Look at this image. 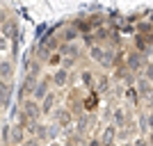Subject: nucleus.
<instances>
[{"mask_svg": "<svg viewBox=\"0 0 153 146\" xmlns=\"http://www.w3.org/2000/svg\"><path fill=\"white\" fill-rule=\"evenodd\" d=\"M146 62H149V57L146 55H142V53H137L133 48V50H126V59H123V64L128 66V71L130 73H140L142 76V71H144V66H146Z\"/></svg>", "mask_w": 153, "mask_h": 146, "instance_id": "1", "label": "nucleus"}, {"mask_svg": "<svg viewBox=\"0 0 153 146\" xmlns=\"http://www.w3.org/2000/svg\"><path fill=\"white\" fill-rule=\"evenodd\" d=\"M21 114L27 116V119H34V121H41V107L34 98H25L21 103Z\"/></svg>", "mask_w": 153, "mask_h": 146, "instance_id": "2", "label": "nucleus"}, {"mask_svg": "<svg viewBox=\"0 0 153 146\" xmlns=\"http://www.w3.org/2000/svg\"><path fill=\"white\" fill-rule=\"evenodd\" d=\"M135 89H137L142 101H149V103L153 101V82H149L146 78H142V76L135 78Z\"/></svg>", "mask_w": 153, "mask_h": 146, "instance_id": "3", "label": "nucleus"}, {"mask_svg": "<svg viewBox=\"0 0 153 146\" xmlns=\"http://www.w3.org/2000/svg\"><path fill=\"white\" fill-rule=\"evenodd\" d=\"M51 91V76H46V78H39L37 84H34V89H32V96L30 98H34L37 103H41L46 98V94Z\"/></svg>", "mask_w": 153, "mask_h": 146, "instance_id": "4", "label": "nucleus"}, {"mask_svg": "<svg viewBox=\"0 0 153 146\" xmlns=\"http://www.w3.org/2000/svg\"><path fill=\"white\" fill-rule=\"evenodd\" d=\"M69 80H71V71H66V69H62V66H57V69L51 73V84H55V87H66L69 84Z\"/></svg>", "mask_w": 153, "mask_h": 146, "instance_id": "5", "label": "nucleus"}, {"mask_svg": "<svg viewBox=\"0 0 153 146\" xmlns=\"http://www.w3.org/2000/svg\"><path fill=\"white\" fill-rule=\"evenodd\" d=\"M23 142H25V130H23V126H21V123H14V126H9V137H7V144L21 146Z\"/></svg>", "mask_w": 153, "mask_h": 146, "instance_id": "6", "label": "nucleus"}, {"mask_svg": "<svg viewBox=\"0 0 153 146\" xmlns=\"http://www.w3.org/2000/svg\"><path fill=\"white\" fill-rule=\"evenodd\" d=\"M57 53L62 57H76V59H80V55H82V50H80V46H78L76 41H71V44H62V41H59Z\"/></svg>", "mask_w": 153, "mask_h": 146, "instance_id": "7", "label": "nucleus"}, {"mask_svg": "<svg viewBox=\"0 0 153 146\" xmlns=\"http://www.w3.org/2000/svg\"><path fill=\"white\" fill-rule=\"evenodd\" d=\"M51 114H53V119H55V123H57L59 128H66V126H71V121H73V114H71V112H69L66 107L53 110Z\"/></svg>", "mask_w": 153, "mask_h": 146, "instance_id": "8", "label": "nucleus"}, {"mask_svg": "<svg viewBox=\"0 0 153 146\" xmlns=\"http://www.w3.org/2000/svg\"><path fill=\"white\" fill-rule=\"evenodd\" d=\"M98 142H101V146H112V144H114V142H117V126H114V123H108V126L103 128Z\"/></svg>", "mask_w": 153, "mask_h": 146, "instance_id": "9", "label": "nucleus"}, {"mask_svg": "<svg viewBox=\"0 0 153 146\" xmlns=\"http://www.w3.org/2000/svg\"><path fill=\"white\" fill-rule=\"evenodd\" d=\"M55 105H57V94H55V91H48V94H46V98L39 103V107H41V116L51 114L53 110H55Z\"/></svg>", "mask_w": 153, "mask_h": 146, "instance_id": "10", "label": "nucleus"}, {"mask_svg": "<svg viewBox=\"0 0 153 146\" xmlns=\"http://www.w3.org/2000/svg\"><path fill=\"white\" fill-rule=\"evenodd\" d=\"M12 94H14L12 82L0 80V107H7V105H9V101H12Z\"/></svg>", "mask_w": 153, "mask_h": 146, "instance_id": "11", "label": "nucleus"}, {"mask_svg": "<svg viewBox=\"0 0 153 146\" xmlns=\"http://www.w3.org/2000/svg\"><path fill=\"white\" fill-rule=\"evenodd\" d=\"M0 32H2V37L12 39V41H19V27H16V23H14L12 19H7L5 23H2V27H0Z\"/></svg>", "mask_w": 153, "mask_h": 146, "instance_id": "12", "label": "nucleus"}, {"mask_svg": "<svg viewBox=\"0 0 153 146\" xmlns=\"http://www.w3.org/2000/svg\"><path fill=\"white\" fill-rule=\"evenodd\" d=\"M133 48H135L137 53H142V55H146V57L153 53V48L146 44V39L142 37V34H133Z\"/></svg>", "mask_w": 153, "mask_h": 146, "instance_id": "13", "label": "nucleus"}, {"mask_svg": "<svg viewBox=\"0 0 153 146\" xmlns=\"http://www.w3.org/2000/svg\"><path fill=\"white\" fill-rule=\"evenodd\" d=\"M23 69H25L27 76L39 78V73H41V69H44V64L39 62V59H34V57H27L25 62H23Z\"/></svg>", "mask_w": 153, "mask_h": 146, "instance_id": "14", "label": "nucleus"}, {"mask_svg": "<svg viewBox=\"0 0 153 146\" xmlns=\"http://www.w3.org/2000/svg\"><path fill=\"white\" fill-rule=\"evenodd\" d=\"M80 37V34H78V30L73 25H64L62 30H59V41H62V44H71V41H76V39Z\"/></svg>", "mask_w": 153, "mask_h": 146, "instance_id": "15", "label": "nucleus"}, {"mask_svg": "<svg viewBox=\"0 0 153 146\" xmlns=\"http://www.w3.org/2000/svg\"><path fill=\"white\" fill-rule=\"evenodd\" d=\"M14 78V62L12 59H0V80L12 82Z\"/></svg>", "mask_w": 153, "mask_h": 146, "instance_id": "16", "label": "nucleus"}, {"mask_svg": "<svg viewBox=\"0 0 153 146\" xmlns=\"http://www.w3.org/2000/svg\"><path fill=\"white\" fill-rule=\"evenodd\" d=\"M71 25L78 30V34H87V32H91V25H89V19H87V16H76V19L71 21Z\"/></svg>", "mask_w": 153, "mask_h": 146, "instance_id": "17", "label": "nucleus"}, {"mask_svg": "<svg viewBox=\"0 0 153 146\" xmlns=\"http://www.w3.org/2000/svg\"><path fill=\"white\" fill-rule=\"evenodd\" d=\"M91 91H96L98 96H103V94H108L110 91V76H105V73H101V78L96 80V84H94V89Z\"/></svg>", "mask_w": 153, "mask_h": 146, "instance_id": "18", "label": "nucleus"}, {"mask_svg": "<svg viewBox=\"0 0 153 146\" xmlns=\"http://www.w3.org/2000/svg\"><path fill=\"white\" fill-rule=\"evenodd\" d=\"M108 46H110V48H121V46H123V37H121V32H119V30H114V27H110Z\"/></svg>", "mask_w": 153, "mask_h": 146, "instance_id": "19", "label": "nucleus"}, {"mask_svg": "<svg viewBox=\"0 0 153 146\" xmlns=\"http://www.w3.org/2000/svg\"><path fill=\"white\" fill-rule=\"evenodd\" d=\"M91 34H94L96 39V44H108V37H110V27L108 25H101V27H96V30H91Z\"/></svg>", "mask_w": 153, "mask_h": 146, "instance_id": "20", "label": "nucleus"}, {"mask_svg": "<svg viewBox=\"0 0 153 146\" xmlns=\"http://www.w3.org/2000/svg\"><path fill=\"white\" fill-rule=\"evenodd\" d=\"M98 98H101V96L96 94V91H89V96H87V98H82V110H85V112H91V110H96V105H98Z\"/></svg>", "mask_w": 153, "mask_h": 146, "instance_id": "21", "label": "nucleus"}, {"mask_svg": "<svg viewBox=\"0 0 153 146\" xmlns=\"http://www.w3.org/2000/svg\"><path fill=\"white\" fill-rule=\"evenodd\" d=\"M98 64H101V69H114V48H105V55Z\"/></svg>", "mask_w": 153, "mask_h": 146, "instance_id": "22", "label": "nucleus"}, {"mask_svg": "<svg viewBox=\"0 0 153 146\" xmlns=\"http://www.w3.org/2000/svg\"><path fill=\"white\" fill-rule=\"evenodd\" d=\"M112 119H114V126H117V128H123V126L128 123L126 110H123V107H117L114 112H112Z\"/></svg>", "mask_w": 153, "mask_h": 146, "instance_id": "23", "label": "nucleus"}, {"mask_svg": "<svg viewBox=\"0 0 153 146\" xmlns=\"http://www.w3.org/2000/svg\"><path fill=\"white\" fill-rule=\"evenodd\" d=\"M59 135H62V128H59L57 123H51V126L46 128V144H48V142H55Z\"/></svg>", "mask_w": 153, "mask_h": 146, "instance_id": "24", "label": "nucleus"}, {"mask_svg": "<svg viewBox=\"0 0 153 146\" xmlns=\"http://www.w3.org/2000/svg\"><path fill=\"white\" fill-rule=\"evenodd\" d=\"M80 80H82V84H85L87 89H89V91L94 89V84H96L94 73H91V71H87V69H85V71H80Z\"/></svg>", "mask_w": 153, "mask_h": 146, "instance_id": "25", "label": "nucleus"}, {"mask_svg": "<svg viewBox=\"0 0 153 146\" xmlns=\"http://www.w3.org/2000/svg\"><path fill=\"white\" fill-rule=\"evenodd\" d=\"M123 96H126L128 101H133L135 105H140V103H142V98H140V94H137L135 84H128V87H126V91H123Z\"/></svg>", "mask_w": 153, "mask_h": 146, "instance_id": "26", "label": "nucleus"}, {"mask_svg": "<svg viewBox=\"0 0 153 146\" xmlns=\"http://www.w3.org/2000/svg\"><path fill=\"white\" fill-rule=\"evenodd\" d=\"M103 55H105V46H101V44H96V46H91V48H89V57L94 59L96 64L101 62V57H103Z\"/></svg>", "mask_w": 153, "mask_h": 146, "instance_id": "27", "label": "nucleus"}, {"mask_svg": "<svg viewBox=\"0 0 153 146\" xmlns=\"http://www.w3.org/2000/svg\"><path fill=\"white\" fill-rule=\"evenodd\" d=\"M149 32H153V25L149 21H137L135 23V34H149Z\"/></svg>", "mask_w": 153, "mask_h": 146, "instance_id": "28", "label": "nucleus"}, {"mask_svg": "<svg viewBox=\"0 0 153 146\" xmlns=\"http://www.w3.org/2000/svg\"><path fill=\"white\" fill-rule=\"evenodd\" d=\"M89 19V25H91V30H96V27H101V25H105V16L103 14H94V16H87Z\"/></svg>", "mask_w": 153, "mask_h": 146, "instance_id": "29", "label": "nucleus"}, {"mask_svg": "<svg viewBox=\"0 0 153 146\" xmlns=\"http://www.w3.org/2000/svg\"><path fill=\"white\" fill-rule=\"evenodd\" d=\"M46 64H48V66H55V69H57V66H62V55H59L57 50L51 53V55H48V59H46Z\"/></svg>", "mask_w": 153, "mask_h": 146, "instance_id": "30", "label": "nucleus"}, {"mask_svg": "<svg viewBox=\"0 0 153 146\" xmlns=\"http://www.w3.org/2000/svg\"><path fill=\"white\" fill-rule=\"evenodd\" d=\"M142 78H146L149 82H153V62L149 59L146 66H144V71H142Z\"/></svg>", "mask_w": 153, "mask_h": 146, "instance_id": "31", "label": "nucleus"}, {"mask_svg": "<svg viewBox=\"0 0 153 146\" xmlns=\"http://www.w3.org/2000/svg\"><path fill=\"white\" fill-rule=\"evenodd\" d=\"M82 37V46L85 48H91V46H96V39H94V34L91 32H87V34H80Z\"/></svg>", "mask_w": 153, "mask_h": 146, "instance_id": "32", "label": "nucleus"}, {"mask_svg": "<svg viewBox=\"0 0 153 146\" xmlns=\"http://www.w3.org/2000/svg\"><path fill=\"white\" fill-rule=\"evenodd\" d=\"M78 64V59L76 57H62V69H66V71H71L73 66Z\"/></svg>", "mask_w": 153, "mask_h": 146, "instance_id": "33", "label": "nucleus"}, {"mask_svg": "<svg viewBox=\"0 0 153 146\" xmlns=\"http://www.w3.org/2000/svg\"><path fill=\"white\" fill-rule=\"evenodd\" d=\"M7 50H9V39L0 34V55H5Z\"/></svg>", "mask_w": 153, "mask_h": 146, "instance_id": "34", "label": "nucleus"}, {"mask_svg": "<svg viewBox=\"0 0 153 146\" xmlns=\"http://www.w3.org/2000/svg\"><path fill=\"white\" fill-rule=\"evenodd\" d=\"M137 121H140V130H142V133H149V128H146V114H144V112L140 114V119H137Z\"/></svg>", "mask_w": 153, "mask_h": 146, "instance_id": "35", "label": "nucleus"}, {"mask_svg": "<svg viewBox=\"0 0 153 146\" xmlns=\"http://www.w3.org/2000/svg\"><path fill=\"white\" fill-rule=\"evenodd\" d=\"M21 146H44V144H41V142H39L37 137H30V139H25Z\"/></svg>", "mask_w": 153, "mask_h": 146, "instance_id": "36", "label": "nucleus"}, {"mask_svg": "<svg viewBox=\"0 0 153 146\" xmlns=\"http://www.w3.org/2000/svg\"><path fill=\"white\" fill-rule=\"evenodd\" d=\"M142 21H149L153 25V9H146V12H142Z\"/></svg>", "mask_w": 153, "mask_h": 146, "instance_id": "37", "label": "nucleus"}, {"mask_svg": "<svg viewBox=\"0 0 153 146\" xmlns=\"http://www.w3.org/2000/svg\"><path fill=\"white\" fill-rule=\"evenodd\" d=\"M7 137H9V123L2 126V142H5V144H7Z\"/></svg>", "mask_w": 153, "mask_h": 146, "instance_id": "38", "label": "nucleus"}, {"mask_svg": "<svg viewBox=\"0 0 153 146\" xmlns=\"http://www.w3.org/2000/svg\"><path fill=\"white\" fill-rule=\"evenodd\" d=\"M146 128H149V130H153V112H149V114H146Z\"/></svg>", "mask_w": 153, "mask_h": 146, "instance_id": "39", "label": "nucleus"}, {"mask_svg": "<svg viewBox=\"0 0 153 146\" xmlns=\"http://www.w3.org/2000/svg\"><path fill=\"white\" fill-rule=\"evenodd\" d=\"M133 146H149V142L144 139V137H140V139H135V142H133Z\"/></svg>", "mask_w": 153, "mask_h": 146, "instance_id": "40", "label": "nucleus"}, {"mask_svg": "<svg viewBox=\"0 0 153 146\" xmlns=\"http://www.w3.org/2000/svg\"><path fill=\"white\" fill-rule=\"evenodd\" d=\"M142 37L146 39V44H149V46L153 48V32H149V34H142Z\"/></svg>", "mask_w": 153, "mask_h": 146, "instance_id": "41", "label": "nucleus"}, {"mask_svg": "<svg viewBox=\"0 0 153 146\" xmlns=\"http://www.w3.org/2000/svg\"><path fill=\"white\" fill-rule=\"evenodd\" d=\"M7 19H9V16H7V12L2 9V7H0V25H2V23H5Z\"/></svg>", "mask_w": 153, "mask_h": 146, "instance_id": "42", "label": "nucleus"}, {"mask_svg": "<svg viewBox=\"0 0 153 146\" xmlns=\"http://www.w3.org/2000/svg\"><path fill=\"white\" fill-rule=\"evenodd\" d=\"M46 146H62V144H57V142H48Z\"/></svg>", "mask_w": 153, "mask_h": 146, "instance_id": "43", "label": "nucleus"}, {"mask_svg": "<svg viewBox=\"0 0 153 146\" xmlns=\"http://www.w3.org/2000/svg\"><path fill=\"white\" fill-rule=\"evenodd\" d=\"M123 146H133V142H126V144H123Z\"/></svg>", "mask_w": 153, "mask_h": 146, "instance_id": "44", "label": "nucleus"}, {"mask_svg": "<svg viewBox=\"0 0 153 146\" xmlns=\"http://www.w3.org/2000/svg\"><path fill=\"white\" fill-rule=\"evenodd\" d=\"M112 146H119V144H117V142H114V144H112Z\"/></svg>", "mask_w": 153, "mask_h": 146, "instance_id": "45", "label": "nucleus"}, {"mask_svg": "<svg viewBox=\"0 0 153 146\" xmlns=\"http://www.w3.org/2000/svg\"><path fill=\"white\" fill-rule=\"evenodd\" d=\"M7 146H12V144H7Z\"/></svg>", "mask_w": 153, "mask_h": 146, "instance_id": "46", "label": "nucleus"}, {"mask_svg": "<svg viewBox=\"0 0 153 146\" xmlns=\"http://www.w3.org/2000/svg\"><path fill=\"white\" fill-rule=\"evenodd\" d=\"M151 105H153V101H151Z\"/></svg>", "mask_w": 153, "mask_h": 146, "instance_id": "47", "label": "nucleus"}, {"mask_svg": "<svg viewBox=\"0 0 153 146\" xmlns=\"http://www.w3.org/2000/svg\"><path fill=\"white\" fill-rule=\"evenodd\" d=\"M0 2H2V0H0Z\"/></svg>", "mask_w": 153, "mask_h": 146, "instance_id": "48", "label": "nucleus"}, {"mask_svg": "<svg viewBox=\"0 0 153 146\" xmlns=\"http://www.w3.org/2000/svg\"><path fill=\"white\" fill-rule=\"evenodd\" d=\"M0 112H2V110H0Z\"/></svg>", "mask_w": 153, "mask_h": 146, "instance_id": "49", "label": "nucleus"}, {"mask_svg": "<svg viewBox=\"0 0 153 146\" xmlns=\"http://www.w3.org/2000/svg\"><path fill=\"white\" fill-rule=\"evenodd\" d=\"M151 62H153V59H151Z\"/></svg>", "mask_w": 153, "mask_h": 146, "instance_id": "50", "label": "nucleus"}]
</instances>
